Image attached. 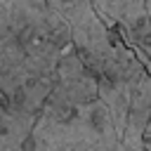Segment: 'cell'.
Returning a JSON list of instances; mask_svg holds the SVG:
<instances>
[{"instance_id": "obj_2", "label": "cell", "mask_w": 151, "mask_h": 151, "mask_svg": "<svg viewBox=\"0 0 151 151\" xmlns=\"http://www.w3.org/2000/svg\"><path fill=\"white\" fill-rule=\"evenodd\" d=\"M26 151H125L97 80L76 54L64 52L54 87L28 134Z\"/></svg>"}, {"instance_id": "obj_3", "label": "cell", "mask_w": 151, "mask_h": 151, "mask_svg": "<svg viewBox=\"0 0 151 151\" xmlns=\"http://www.w3.org/2000/svg\"><path fill=\"white\" fill-rule=\"evenodd\" d=\"M33 123L21 120L5 109H0V151H26Z\"/></svg>"}, {"instance_id": "obj_1", "label": "cell", "mask_w": 151, "mask_h": 151, "mask_svg": "<svg viewBox=\"0 0 151 151\" xmlns=\"http://www.w3.org/2000/svg\"><path fill=\"white\" fill-rule=\"evenodd\" d=\"M71 31L47 0H0V109L35 125Z\"/></svg>"}, {"instance_id": "obj_4", "label": "cell", "mask_w": 151, "mask_h": 151, "mask_svg": "<svg viewBox=\"0 0 151 151\" xmlns=\"http://www.w3.org/2000/svg\"><path fill=\"white\" fill-rule=\"evenodd\" d=\"M144 146H146V151H151V137H144Z\"/></svg>"}, {"instance_id": "obj_5", "label": "cell", "mask_w": 151, "mask_h": 151, "mask_svg": "<svg viewBox=\"0 0 151 151\" xmlns=\"http://www.w3.org/2000/svg\"><path fill=\"white\" fill-rule=\"evenodd\" d=\"M47 2H50V0H47Z\"/></svg>"}]
</instances>
